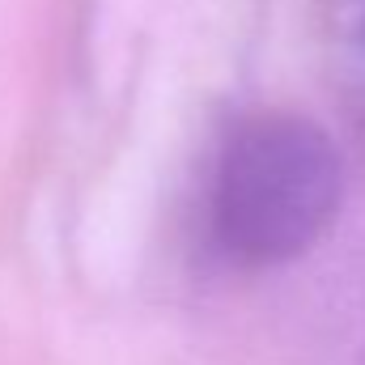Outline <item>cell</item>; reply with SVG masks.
I'll return each instance as SVG.
<instances>
[{
	"label": "cell",
	"instance_id": "obj_2",
	"mask_svg": "<svg viewBox=\"0 0 365 365\" xmlns=\"http://www.w3.org/2000/svg\"><path fill=\"white\" fill-rule=\"evenodd\" d=\"M319 30L331 81L365 123V0H323Z\"/></svg>",
	"mask_w": 365,
	"mask_h": 365
},
{
	"label": "cell",
	"instance_id": "obj_1",
	"mask_svg": "<svg viewBox=\"0 0 365 365\" xmlns=\"http://www.w3.org/2000/svg\"><path fill=\"white\" fill-rule=\"evenodd\" d=\"M344 162L306 115H247L221 145L208 182V234L234 268H280L336 221Z\"/></svg>",
	"mask_w": 365,
	"mask_h": 365
}]
</instances>
